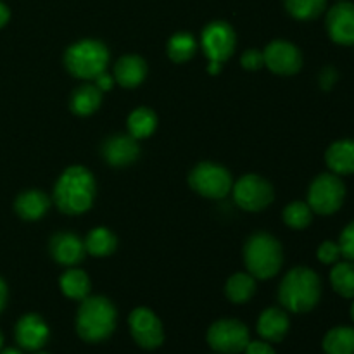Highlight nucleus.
<instances>
[{
    "label": "nucleus",
    "instance_id": "f257e3e1",
    "mask_svg": "<svg viewBox=\"0 0 354 354\" xmlns=\"http://www.w3.org/2000/svg\"><path fill=\"white\" fill-rule=\"evenodd\" d=\"M95 196V182L88 169L71 166L55 183V206L66 214H82L90 209Z\"/></svg>",
    "mask_w": 354,
    "mask_h": 354
},
{
    "label": "nucleus",
    "instance_id": "f03ea898",
    "mask_svg": "<svg viewBox=\"0 0 354 354\" xmlns=\"http://www.w3.org/2000/svg\"><path fill=\"white\" fill-rule=\"evenodd\" d=\"M322 296L320 277L310 268H294L280 283L279 299L292 313H308L318 304Z\"/></svg>",
    "mask_w": 354,
    "mask_h": 354
},
{
    "label": "nucleus",
    "instance_id": "7ed1b4c3",
    "mask_svg": "<svg viewBox=\"0 0 354 354\" xmlns=\"http://www.w3.org/2000/svg\"><path fill=\"white\" fill-rule=\"evenodd\" d=\"M116 328V310L106 297H86L76 317V330L86 342H100L111 337Z\"/></svg>",
    "mask_w": 354,
    "mask_h": 354
},
{
    "label": "nucleus",
    "instance_id": "20e7f679",
    "mask_svg": "<svg viewBox=\"0 0 354 354\" xmlns=\"http://www.w3.org/2000/svg\"><path fill=\"white\" fill-rule=\"evenodd\" d=\"M244 259L249 273L263 280L270 279L282 266V248L272 235L256 234L245 244Z\"/></svg>",
    "mask_w": 354,
    "mask_h": 354
},
{
    "label": "nucleus",
    "instance_id": "39448f33",
    "mask_svg": "<svg viewBox=\"0 0 354 354\" xmlns=\"http://www.w3.org/2000/svg\"><path fill=\"white\" fill-rule=\"evenodd\" d=\"M109 54L104 44L95 40H83L71 45L64 55V64L71 75L78 78L88 80L95 78L97 75L104 73Z\"/></svg>",
    "mask_w": 354,
    "mask_h": 354
},
{
    "label": "nucleus",
    "instance_id": "423d86ee",
    "mask_svg": "<svg viewBox=\"0 0 354 354\" xmlns=\"http://www.w3.org/2000/svg\"><path fill=\"white\" fill-rule=\"evenodd\" d=\"M346 197L344 182L335 173L317 176L308 192V204L318 214H334L341 209Z\"/></svg>",
    "mask_w": 354,
    "mask_h": 354
},
{
    "label": "nucleus",
    "instance_id": "0eeeda50",
    "mask_svg": "<svg viewBox=\"0 0 354 354\" xmlns=\"http://www.w3.org/2000/svg\"><path fill=\"white\" fill-rule=\"evenodd\" d=\"M189 183L197 194L209 199H221L232 190L230 173L213 162H199L190 171Z\"/></svg>",
    "mask_w": 354,
    "mask_h": 354
},
{
    "label": "nucleus",
    "instance_id": "6e6552de",
    "mask_svg": "<svg viewBox=\"0 0 354 354\" xmlns=\"http://www.w3.org/2000/svg\"><path fill=\"white\" fill-rule=\"evenodd\" d=\"M203 47L209 57V73L220 71L221 64L234 54L235 33L230 24L223 21L207 24L203 31Z\"/></svg>",
    "mask_w": 354,
    "mask_h": 354
},
{
    "label": "nucleus",
    "instance_id": "1a4fd4ad",
    "mask_svg": "<svg viewBox=\"0 0 354 354\" xmlns=\"http://www.w3.org/2000/svg\"><path fill=\"white\" fill-rule=\"evenodd\" d=\"M249 330L239 320H218L207 330V344L220 354H239L249 344Z\"/></svg>",
    "mask_w": 354,
    "mask_h": 354
},
{
    "label": "nucleus",
    "instance_id": "9d476101",
    "mask_svg": "<svg viewBox=\"0 0 354 354\" xmlns=\"http://www.w3.org/2000/svg\"><path fill=\"white\" fill-rule=\"evenodd\" d=\"M234 199L242 209L261 211L273 201V189L258 175H245L235 183Z\"/></svg>",
    "mask_w": 354,
    "mask_h": 354
},
{
    "label": "nucleus",
    "instance_id": "9b49d317",
    "mask_svg": "<svg viewBox=\"0 0 354 354\" xmlns=\"http://www.w3.org/2000/svg\"><path fill=\"white\" fill-rule=\"evenodd\" d=\"M130 332L133 341L144 349H156L165 342V330L162 324L149 308H137L131 311Z\"/></svg>",
    "mask_w": 354,
    "mask_h": 354
},
{
    "label": "nucleus",
    "instance_id": "f8f14e48",
    "mask_svg": "<svg viewBox=\"0 0 354 354\" xmlns=\"http://www.w3.org/2000/svg\"><path fill=\"white\" fill-rule=\"evenodd\" d=\"M263 61L277 75H294L303 66V57L296 45L289 41H272L263 52Z\"/></svg>",
    "mask_w": 354,
    "mask_h": 354
},
{
    "label": "nucleus",
    "instance_id": "ddd939ff",
    "mask_svg": "<svg viewBox=\"0 0 354 354\" xmlns=\"http://www.w3.org/2000/svg\"><path fill=\"white\" fill-rule=\"evenodd\" d=\"M328 37L339 45H354V3L341 0L327 14Z\"/></svg>",
    "mask_w": 354,
    "mask_h": 354
},
{
    "label": "nucleus",
    "instance_id": "4468645a",
    "mask_svg": "<svg viewBox=\"0 0 354 354\" xmlns=\"http://www.w3.org/2000/svg\"><path fill=\"white\" fill-rule=\"evenodd\" d=\"M16 341L19 348L26 351H40L48 341V327L44 322V318L38 315L30 313L19 318L16 324Z\"/></svg>",
    "mask_w": 354,
    "mask_h": 354
},
{
    "label": "nucleus",
    "instance_id": "2eb2a0df",
    "mask_svg": "<svg viewBox=\"0 0 354 354\" xmlns=\"http://www.w3.org/2000/svg\"><path fill=\"white\" fill-rule=\"evenodd\" d=\"M102 152L111 166H127L138 158L137 138L131 135H118L106 142Z\"/></svg>",
    "mask_w": 354,
    "mask_h": 354
},
{
    "label": "nucleus",
    "instance_id": "dca6fc26",
    "mask_svg": "<svg viewBox=\"0 0 354 354\" xmlns=\"http://www.w3.org/2000/svg\"><path fill=\"white\" fill-rule=\"evenodd\" d=\"M289 317L279 308H268L258 320V332L266 342H282L289 332Z\"/></svg>",
    "mask_w": 354,
    "mask_h": 354
},
{
    "label": "nucleus",
    "instance_id": "f3484780",
    "mask_svg": "<svg viewBox=\"0 0 354 354\" xmlns=\"http://www.w3.org/2000/svg\"><path fill=\"white\" fill-rule=\"evenodd\" d=\"M50 251L61 265H76L85 256V244L73 234H57L50 241Z\"/></svg>",
    "mask_w": 354,
    "mask_h": 354
},
{
    "label": "nucleus",
    "instance_id": "a211bd4d",
    "mask_svg": "<svg viewBox=\"0 0 354 354\" xmlns=\"http://www.w3.org/2000/svg\"><path fill=\"white\" fill-rule=\"evenodd\" d=\"M327 166L335 175H353L354 173V140H337L327 149L325 154Z\"/></svg>",
    "mask_w": 354,
    "mask_h": 354
},
{
    "label": "nucleus",
    "instance_id": "6ab92c4d",
    "mask_svg": "<svg viewBox=\"0 0 354 354\" xmlns=\"http://www.w3.org/2000/svg\"><path fill=\"white\" fill-rule=\"evenodd\" d=\"M145 75H147V64L138 55H124L118 61L116 68H114V76L127 88L140 85Z\"/></svg>",
    "mask_w": 354,
    "mask_h": 354
},
{
    "label": "nucleus",
    "instance_id": "aec40b11",
    "mask_svg": "<svg viewBox=\"0 0 354 354\" xmlns=\"http://www.w3.org/2000/svg\"><path fill=\"white\" fill-rule=\"evenodd\" d=\"M48 206H50V201L40 190H28V192L21 194L16 199V213L19 214L23 220L35 221L40 220L45 213H47Z\"/></svg>",
    "mask_w": 354,
    "mask_h": 354
},
{
    "label": "nucleus",
    "instance_id": "412c9836",
    "mask_svg": "<svg viewBox=\"0 0 354 354\" xmlns=\"http://www.w3.org/2000/svg\"><path fill=\"white\" fill-rule=\"evenodd\" d=\"M325 354H354V328L335 327L324 337Z\"/></svg>",
    "mask_w": 354,
    "mask_h": 354
},
{
    "label": "nucleus",
    "instance_id": "4be33fe9",
    "mask_svg": "<svg viewBox=\"0 0 354 354\" xmlns=\"http://www.w3.org/2000/svg\"><path fill=\"white\" fill-rule=\"evenodd\" d=\"M100 102H102V92L97 86H80L71 97V111L78 116H88L99 109Z\"/></svg>",
    "mask_w": 354,
    "mask_h": 354
},
{
    "label": "nucleus",
    "instance_id": "5701e85b",
    "mask_svg": "<svg viewBox=\"0 0 354 354\" xmlns=\"http://www.w3.org/2000/svg\"><path fill=\"white\" fill-rule=\"evenodd\" d=\"M61 290L66 297L83 301L90 294V280L82 270H69L61 277Z\"/></svg>",
    "mask_w": 354,
    "mask_h": 354
},
{
    "label": "nucleus",
    "instance_id": "b1692460",
    "mask_svg": "<svg viewBox=\"0 0 354 354\" xmlns=\"http://www.w3.org/2000/svg\"><path fill=\"white\" fill-rule=\"evenodd\" d=\"M330 283L339 296L346 299L354 297V263L337 261L330 272Z\"/></svg>",
    "mask_w": 354,
    "mask_h": 354
},
{
    "label": "nucleus",
    "instance_id": "393cba45",
    "mask_svg": "<svg viewBox=\"0 0 354 354\" xmlns=\"http://www.w3.org/2000/svg\"><path fill=\"white\" fill-rule=\"evenodd\" d=\"M256 282L248 273H235L227 282V297L235 304L248 303L254 296Z\"/></svg>",
    "mask_w": 354,
    "mask_h": 354
},
{
    "label": "nucleus",
    "instance_id": "a878e982",
    "mask_svg": "<svg viewBox=\"0 0 354 354\" xmlns=\"http://www.w3.org/2000/svg\"><path fill=\"white\" fill-rule=\"evenodd\" d=\"M156 114L147 107H138L128 118V130L133 138H145L156 130Z\"/></svg>",
    "mask_w": 354,
    "mask_h": 354
},
{
    "label": "nucleus",
    "instance_id": "bb28decb",
    "mask_svg": "<svg viewBox=\"0 0 354 354\" xmlns=\"http://www.w3.org/2000/svg\"><path fill=\"white\" fill-rule=\"evenodd\" d=\"M85 249L92 256L102 258V256L111 254L116 249V237L107 228H95L86 237Z\"/></svg>",
    "mask_w": 354,
    "mask_h": 354
},
{
    "label": "nucleus",
    "instance_id": "cd10ccee",
    "mask_svg": "<svg viewBox=\"0 0 354 354\" xmlns=\"http://www.w3.org/2000/svg\"><path fill=\"white\" fill-rule=\"evenodd\" d=\"M196 40L189 33H176L173 35L168 44V55L175 62H185L196 54Z\"/></svg>",
    "mask_w": 354,
    "mask_h": 354
},
{
    "label": "nucleus",
    "instance_id": "c85d7f7f",
    "mask_svg": "<svg viewBox=\"0 0 354 354\" xmlns=\"http://www.w3.org/2000/svg\"><path fill=\"white\" fill-rule=\"evenodd\" d=\"M286 6L296 19L310 21L324 12L327 0H286Z\"/></svg>",
    "mask_w": 354,
    "mask_h": 354
},
{
    "label": "nucleus",
    "instance_id": "c756f323",
    "mask_svg": "<svg viewBox=\"0 0 354 354\" xmlns=\"http://www.w3.org/2000/svg\"><path fill=\"white\" fill-rule=\"evenodd\" d=\"M311 220H313V209L310 207V204L292 203L283 209V221L290 228L303 230L311 223Z\"/></svg>",
    "mask_w": 354,
    "mask_h": 354
},
{
    "label": "nucleus",
    "instance_id": "7c9ffc66",
    "mask_svg": "<svg viewBox=\"0 0 354 354\" xmlns=\"http://www.w3.org/2000/svg\"><path fill=\"white\" fill-rule=\"evenodd\" d=\"M339 249H341L342 258L354 263V221L342 230L341 239H339Z\"/></svg>",
    "mask_w": 354,
    "mask_h": 354
},
{
    "label": "nucleus",
    "instance_id": "2f4dec72",
    "mask_svg": "<svg viewBox=\"0 0 354 354\" xmlns=\"http://www.w3.org/2000/svg\"><path fill=\"white\" fill-rule=\"evenodd\" d=\"M317 254L322 263H325V265H334V263H337L339 258H341V249H339V244L327 241L318 248Z\"/></svg>",
    "mask_w": 354,
    "mask_h": 354
},
{
    "label": "nucleus",
    "instance_id": "473e14b6",
    "mask_svg": "<svg viewBox=\"0 0 354 354\" xmlns=\"http://www.w3.org/2000/svg\"><path fill=\"white\" fill-rule=\"evenodd\" d=\"M241 62H242V66H244L245 69H258V68H261V64L265 61H263L261 52L248 50L244 55H242Z\"/></svg>",
    "mask_w": 354,
    "mask_h": 354
},
{
    "label": "nucleus",
    "instance_id": "72a5a7b5",
    "mask_svg": "<svg viewBox=\"0 0 354 354\" xmlns=\"http://www.w3.org/2000/svg\"><path fill=\"white\" fill-rule=\"evenodd\" d=\"M244 351L245 354H277L275 349L265 341H249Z\"/></svg>",
    "mask_w": 354,
    "mask_h": 354
},
{
    "label": "nucleus",
    "instance_id": "f704fd0d",
    "mask_svg": "<svg viewBox=\"0 0 354 354\" xmlns=\"http://www.w3.org/2000/svg\"><path fill=\"white\" fill-rule=\"evenodd\" d=\"M335 80H337V73H335L332 68H327L324 73H322V86H324L325 90L330 88V86L335 83Z\"/></svg>",
    "mask_w": 354,
    "mask_h": 354
},
{
    "label": "nucleus",
    "instance_id": "c9c22d12",
    "mask_svg": "<svg viewBox=\"0 0 354 354\" xmlns=\"http://www.w3.org/2000/svg\"><path fill=\"white\" fill-rule=\"evenodd\" d=\"M95 86L97 88L102 92V90H109L113 88V78H111L109 75H106V73H100V75L95 76Z\"/></svg>",
    "mask_w": 354,
    "mask_h": 354
},
{
    "label": "nucleus",
    "instance_id": "e433bc0d",
    "mask_svg": "<svg viewBox=\"0 0 354 354\" xmlns=\"http://www.w3.org/2000/svg\"><path fill=\"white\" fill-rule=\"evenodd\" d=\"M9 16H10V12H9V9H7V6L3 2H0V28L6 26L7 21H9Z\"/></svg>",
    "mask_w": 354,
    "mask_h": 354
},
{
    "label": "nucleus",
    "instance_id": "4c0bfd02",
    "mask_svg": "<svg viewBox=\"0 0 354 354\" xmlns=\"http://www.w3.org/2000/svg\"><path fill=\"white\" fill-rule=\"evenodd\" d=\"M6 301H7V287H6V282L0 279V311H2L3 306H6Z\"/></svg>",
    "mask_w": 354,
    "mask_h": 354
},
{
    "label": "nucleus",
    "instance_id": "58836bf2",
    "mask_svg": "<svg viewBox=\"0 0 354 354\" xmlns=\"http://www.w3.org/2000/svg\"><path fill=\"white\" fill-rule=\"evenodd\" d=\"M0 354H23L19 351V349H16V348H6V349H2V351H0Z\"/></svg>",
    "mask_w": 354,
    "mask_h": 354
},
{
    "label": "nucleus",
    "instance_id": "ea45409f",
    "mask_svg": "<svg viewBox=\"0 0 354 354\" xmlns=\"http://www.w3.org/2000/svg\"><path fill=\"white\" fill-rule=\"evenodd\" d=\"M2 348H3V335L2 332H0V351H2Z\"/></svg>",
    "mask_w": 354,
    "mask_h": 354
},
{
    "label": "nucleus",
    "instance_id": "a19ab883",
    "mask_svg": "<svg viewBox=\"0 0 354 354\" xmlns=\"http://www.w3.org/2000/svg\"><path fill=\"white\" fill-rule=\"evenodd\" d=\"M351 318L354 320V303H353V306H351Z\"/></svg>",
    "mask_w": 354,
    "mask_h": 354
},
{
    "label": "nucleus",
    "instance_id": "79ce46f5",
    "mask_svg": "<svg viewBox=\"0 0 354 354\" xmlns=\"http://www.w3.org/2000/svg\"><path fill=\"white\" fill-rule=\"evenodd\" d=\"M37 354H47V353H37Z\"/></svg>",
    "mask_w": 354,
    "mask_h": 354
},
{
    "label": "nucleus",
    "instance_id": "37998d69",
    "mask_svg": "<svg viewBox=\"0 0 354 354\" xmlns=\"http://www.w3.org/2000/svg\"><path fill=\"white\" fill-rule=\"evenodd\" d=\"M216 354H220V353H216Z\"/></svg>",
    "mask_w": 354,
    "mask_h": 354
}]
</instances>
